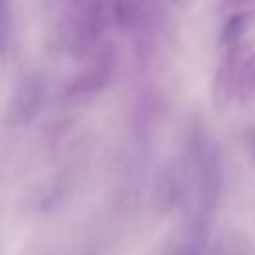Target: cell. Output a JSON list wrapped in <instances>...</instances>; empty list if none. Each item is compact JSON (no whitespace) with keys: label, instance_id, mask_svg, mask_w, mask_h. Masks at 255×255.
Here are the masks:
<instances>
[{"label":"cell","instance_id":"obj_1","mask_svg":"<svg viewBox=\"0 0 255 255\" xmlns=\"http://www.w3.org/2000/svg\"><path fill=\"white\" fill-rule=\"evenodd\" d=\"M112 24L110 0H64L58 20V44L72 56L94 52Z\"/></svg>","mask_w":255,"mask_h":255},{"label":"cell","instance_id":"obj_2","mask_svg":"<svg viewBox=\"0 0 255 255\" xmlns=\"http://www.w3.org/2000/svg\"><path fill=\"white\" fill-rule=\"evenodd\" d=\"M116 66H118V56H116L114 46L112 44H100L90 66H86L66 86L64 96L68 100H74V102L98 96L112 82V78L116 74Z\"/></svg>","mask_w":255,"mask_h":255},{"label":"cell","instance_id":"obj_3","mask_svg":"<svg viewBox=\"0 0 255 255\" xmlns=\"http://www.w3.org/2000/svg\"><path fill=\"white\" fill-rule=\"evenodd\" d=\"M112 24L124 34L149 32L159 16L157 0H110Z\"/></svg>","mask_w":255,"mask_h":255},{"label":"cell","instance_id":"obj_4","mask_svg":"<svg viewBox=\"0 0 255 255\" xmlns=\"http://www.w3.org/2000/svg\"><path fill=\"white\" fill-rule=\"evenodd\" d=\"M44 102H46L44 80L38 74L24 78L12 96V102L8 108V124L22 126L32 122L40 114Z\"/></svg>","mask_w":255,"mask_h":255},{"label":"cell","instance_id":"obj_5","mask_svg":"<svg viewBox=\"0 0 255 255\" xmlns=\"http://www.w3.org/2000/svg\"><path fill=\"white\" fill-rule=\"evenodd\" d=\"M237 56L235 50H223L221 64L213 76L211 84V102L215 112H223L227 104L231 102V96L235 94V72H237Z\"/></svg>","mask_w":255,"mask_h":255},{"label":"cell","instance_id":"obj_6","mask_svg":"<svg viewBox=\"0 0 255 255\" xmlns=\"http://www.w3.org/2000/svg\"><path fill=\"white\" fill-rule=\"evenodd\" d=\"M179 195V183H177V171L169 161H163L155 169L153 185H151V203L153 209L163 215L169 213L177 201Z\"/></svg>","mask_w":255,"mask_h":255},{"label":"cell","instance_id":"obj_7","mask_svg":"<svg viewBox=\"0 0 255 255\" xmlns=\"http://www.w3.org/2000/svg\"><path fill=\"white\" fill-rule=\"evenodd\" d=\"M255 28V10H235L225 20L221 34H219V46L221 50H235L241 52L245 48V40Z\"/></svg>","mask_w":255,"mask_h":255},{"label":"cell","instance_id":"obj_8","mask_svg":"<svg viewBox=\"0 0 255 255\" xmlns=\"http://www.w3.org/2000/svg\"><path fill=\"white\" fill-rule=\"evenodd\" d=\"M235 94L241 104L255 100V52H251L249 56H245L241 64H237Z\"/></svg>","mask_w":255,"mask_h":255},{"label":"cell","instance_id":"obj_9","mask_svg":"<svg viewBox=\"0 0 255 255\" xmlns=\"http://www.w3.org/2000/svg\"><path fill=\"white\" fill-rule=\"evenodd\" d=\"M8 44V0H0V54Z\"/></svg>","mask_w":255,"mask_h":255},{"label":"cell","instance_id":"obj_10","mask_svg":"<svg viewBox=\"0 0 255 255\" xmlns=\"http://www.w3.org/2000/svg\"><path fill=\"white\" fill-rule=\"evenodd\" d=\"M245 141H247V147H249L251 159H253V163H255V126L245 133Z\"/></svg>","mask_w":255,"mask_h":255},{"label":"cell","instance_id":"obj_11","mask_svg":"<svg viewBox=\"0 0 255 255\" xmlns=\"http://www.w3.org/2000/svg\"><path fill=\"white\" fill-rule=\"evenodd\" d=\"M229 6H233V8H245V6H249V4H253L255 0H225Z\"/></svg>","mask_w":255,"mask_h":255},{"label":"cell","instance_id":"obj_12","mask_svg":"<svg viewBox=\"0 0 255 255\" xmlns=\"http://www.w3.org/2000/svg\"><path fill=\"white\" fill-rule=\"evenodd\" d=\"M171 255H195V251H193L191 247H187V245H181V247H177Z\"/></svg>","mask_w":255,"mask_h":255}]
</instances>
